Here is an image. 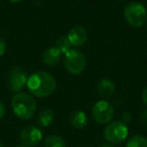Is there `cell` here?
Returning <instances> with one entry per match:
<instances>
[{"mask_svg": "<svg viewBox=\"0 0 147 147\" xmlns=\"http://www.w3.org/2000/svg\"><path fill=\"white\" fill-rule=\"evenodd\" d=\"M126 147H147V138L142 135L132 136L127 142Z\"/></svg>", "mask_w": 147, "mask_h": 147, "instance_id": "16", "label": "cell"}, {"mask_svg": "<svg viewBox=\"0 0 147 147\" xmlns=\"http://www.w3.org/2000/svg\"><path fill=\"white\" fill-rule=\"evenodd\" d=\"M61 59V53L55 47H51L47 49L41 55V59L47 65L55 67L59 63Z\"/></svg>", "mask_w": 147, "mask_h": 147, "instance_id": "10", "label": "cell"}, {"mask_svg": "<svg viewBox=\"0 0 147 147\" xmlns=\"http://www.w3.org/2000/svg\"><path fill=\"white\" fill-rule=\"evenodd\" d=\"M128 127L122 121H114L107 125L104 130V137L109 143L119 144L128 136Z\"/></svg>", "mask_w": 147, "mask_h": 147, "instance_id": "4", "label": "cell"}, {"mask_svg": "<svg viewBox=\"0 0 147 147\" xmlns=\"http://www.w3.org/2000/svg\"><path fill=\"white\" fill-rule=\"evenodd\" d=\"M55 119V112L53 109L45 108L39 112L38 117H37V122L40 126L42 127H49L51 125Z\"/></svg>", "mask_w": 147, "mask_h": 147, "instance_id": "13", "label": "cell"}, {"mask_svg": "<svg viewBox=\"0 0 147 147\" xmlns=\"http://www.w3.org/2000/svg\"><path fill=\"white\" fill-rule=\"evenodd\" d=\"M0 1H1V0H0Z\"/></svg>", "mask_w": 147, "mask_h": 147, "instance_id": "27", "label": "cell"}, {"mask_svg": "<svg viewBox=\"0 0 147 147\" xmlns=\"http://www.w3.org/2000/svg\"><path fill=\"white\" fill-rule=\"evenodd\" d=\"M21 144H24L26 146H35L37 145L42 139V133L37 127L29 125L26 126L20 131L19 134Z\"/></svg>", "mask_w": 147, "mask_h": 147, "instance_id": "8", "label": "cell"}, {"mask_svg": "<svg viewBox=\"0 0 147 147\" xmlns=\"http://www.w3.org/2000/svg\"><path fill=\"white\" fill-rule=\"evenodd\" d=\"M6 51V43L2 38H0V57H2Z\"/></svg>", "mask_w": 147, "mask_h": 147, "instance_id": "17", "label": "cell"}, {"mask_svg": "<svg viewBox=\"0 0 147 147\" xmlns=\"http://www.w3.org/2000/svg\"><path fill=\"white\" fill-rule=\"evenodd\" d=\"M26 86L33 96L47 97L55 93L57 89V81L51 74L38 71L29 77Z\"/></svg>", "mask_w": 147, "mask_h": 147, "instance_id": "1", "label": "cell"}, {"mask_svg": "<svg viewBox=\"0 0 147 147\" xmlns=\"http://www.w3.org/2000/svg\"><path fill=\"white\" fill-rule=\"evenodd\" d=\"M13 147H29V146H26V145H24V144H20V145H15V146H13Z\"/></svg>", "mask_w": 147, "mask_h": 147, "instance_id": "23", "label": "cell"}, {"mask_svg": "<svg viewBox=\"0 0 147 147\" xmlns=\"http://www.w3.org/2000/svg\"><path fill=\"white\" fill-rule=\"evenodd\" d=\"M69 123L77 129H84L88 125V116L83 111H74L69 115Z\"/></svg>", "mask_w": 147, "mask_h": 147, "instance_id": "12", "label": "cell"}, {"mask_svg": "<svg viewBox=\"0 0 147 147\" xmlns=\"http://www.w3.org/2000/svg\"><path fill=\"white\" fill-rule=\"evenodd\" d=\"M121 119H122V122L126 124V123H128L129 121L131 120V114H130V113H128V112L123 113L122 116H121Z\"/></svg>", "mask_w": 147, "mask_h": 147, "instance_id": "18", "label": "cell"}, {"mask_svg": "<svg viewBox=\"0 0 147 147\" xmlns=\"http://www.w3.org/2000/svg\"><path fill=\"white\" fill-rule=\"evenodd\" d=\"M101 147H114V146H112V145H102Z\"/></svg>", "mask_w": 147, "mask_h": 147, "instance_id": "24", "label": "cell"}, {"mask_svg": "<svg viewBox=\"0 0 147 147\" xmlns=\"http://www.w3.org/2000/svg\"><path fill=\"white\" fill-rule=\"evenodd\" d=\"M10 2L12 3H17V2H20V1H22V0H9Z\"/></svg>", "mask_w": 147, "mask_h": 147, "instance_id": "22", "label": "cell"}, {"mask_svg": "<svg viewBox=\"0 0 147 147\" xmlns=\"http://www.w3.org/2000/svg\"><path fill=\"white\" fill-rule=\"evenodd\" d=\"M88 37L87 29L81 25H76V26L71 27L67 34L69 42L71 43V45L76 47H80L86 45L88 41Z\"/></svg>", "mask_w": 147, "mask_h": 147, "instance_id": "9", "label": "cell"}, {"mask_svg": "<svg viewBox=\"0 0 147 147\" xmlns=\"http://www.w3.org/2000/svg\"><path fill=\"white\" fill-rule=\"evenodd\" d=\"M11 107L18 118L29 120L36 111V101L27 93H17L11 100Z\"/></svg>", "mask_w": 147, "mask_h": 147, "instance_id": "2", "label": "cell"}, {"mask_svg": "<svg viewBox=\"0 0 147 147\" xmlns=\"http://www.w3.org/2000/svg\"><path fill=\"white\" fill-rule=\"evenodd\" d=\"M92 117L99 124H108L114 117V108L108 101L100 100L93 106Z\"/></svg>", "mask_w": 147, "mask_h": 147, "instance_id": "7", "label": "cell"}, {"mask_svg": "<svg viewBox=\"0 0 147 147\" xmlns=\"http://www.w3.org/2000/svg\"><path fill=\"white\" fill-rule=\"evenodd\" d=\"M140 119H141V123H142V124L147 125V109H146V110H144V111L142 112Z\"/></svg>", "mask_w": 147, "mask_h": 147, "instance_id": "19", "label": "cell"}, {"mask_svg": "<svg viewBox=\"0 0 147 147\" xmlns=\"http://www.w3.org/2000/svg\"><path fill=\"white\" fill-rule=\"evenodd\" d=\"M0 147H4V144H3V143L1 142V141H0Z\"/></svg>", "mask_w": 147, "mask_h": 147, "instance_id": "25", "label": "cell"}, {"mask_svg": "<svg viewBox=\"0 0 147 147\" xmlns=\"http://www.w3.org/2000/svg\"><path fill=\"white\" fill-rule=\"evenodd\" d=\"M115 84L110 79H102L97 85V92L103 99H109L115 92Z\"/></svg>", "mask_w": 147, "mask_h": 147, "instance_id": "11", "label": "cell"}, {"mask_svg": "<svg viewBox=\"0 0 147 147\" xmlns=\"http://www.w3.org/2000/svg\"><path fill=\"white\" fill-rule=\"evenodd\" d=\"M65 141L57 135H51L45 141V147H65Z\"/></svg>", "mask_w": 147, "mask_h": 147, "instance_id": "15", "label": "cell"}, {"mask_svg": "<svg viewBox=\"0 0 147 147\" xmlns=\"http://www.w3.org/2000/svg\"><path fill=\"white\" fill-rule=\"evenodd\" d=\"M124 17L129 25L133 27H141L147 20V10L141 3L131 2L125 7Z\"/></svg>", "mask_w": 147, "mask_h": 147, "instance_id": "3", "label": "cell"}, {"mask_svg": "<svg viewBox=\"0 0 147 147\" xmlns=\"http://www.w3.org/2000/svg\"><path fill=\"white\" fill-rule=\"evenodd\" d=\"M27 78L25 71L20 67H10L7 73V86L12 93H19L27 84Z\"/></svg>", "mask_w": 147, "mask_h": 147, "instance_id": "5", "label": "cell"}, {"mask_svg": "<svg viewBox=\"0 0 147 147\" xmlns=\"http://www.w3.org/2000/svg\"><path fill=\"white\" fill-rule=\"evenodd\" d=\"M142 100H143V103L147 106V87L143 90V93H142Z\"/></svg>", "mask_w": 147, "mask_h": 147, "instance_id": "21", "label": "cell"}, {"mask_svg": "<svg viewBox=\"0 0 147 147\" xmlns=\"http://www.w3.org/2000/svg\"><path fill=\"white\" fill-rule=\"evenodd\" d=\"M87 59L84 53L76 49H71L65 55V67L71 75H79L83 73L86 67Z\"/></svg>", "mask_w": 147, "mask_h": 147, "instance_id": "6", "label": "cell"}, {"mask_svg": "<svg viewBox=\"0 0 147 147\" xmlns=\"http://www.w3.org/2000/svg\"><path fill=\"white\" fill-rule=\"evenodd\" d=\"M85 147H89V146H85Z\"/></svg>", "mask_w": 147, "mask_h": 147, "instance_id": "26", "label": "cell"}, {"mask_svg": "<svg viewBox=\"0 0 147 147\" xmlns=\"http://www.w3.org/2000/svg\"><path fill=\"white\" fill-rule=\"evenodd\" d=\"M4 115H5V107L3 105V103L0 101V120L4 117Z\"/></svg>", "mask_w": 147, "mask_h": 147, "instance_id": "20", "label": "cell"}, {"mask_svg": "<svg viewBox=\"0 0 147 147\" xmlns=\"http://www.w3.org/2000/svg\"><path fill=\"white\" fill-rule=\"evenodd\" d=\"M71 47H73V45L69 42L67 36H65V35H61V36L57 37V39L55 40V47H57L61 53L67 55L69 51H71Z\"/></svg>", "mask_w": 147, "mask_h": 147, "instance_id": "14", "label": "cell"}]
</instances>
